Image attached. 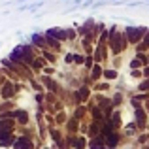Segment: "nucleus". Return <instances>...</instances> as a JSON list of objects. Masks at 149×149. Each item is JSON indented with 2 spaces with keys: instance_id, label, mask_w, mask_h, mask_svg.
<instances>
[{
  "instance_id": "7c9ffc66",
  "label": "nucleus",
  "mask_w": 149,
  "mask_h": 149,
  "mask_svg": "<svg viewBox=\"0 0 149 149\" xmlns=\"http://www.w3.org/2000/svg\"><path fill=\"white\" fill-rule=\"evenodd\" d=\"M62 121H64V113H57V123H62Z\"/></svg>"
},
{
  "instance_id": "412c9836",
  "label": "nucleus",
  "mask_w": 149,
  "mask_h": 149,
  "mask_svg": "<svg viewBox=\"0 0 149 149\" xmlns=\"http://www.w3.org/2000/svg\"><path fill=\"white\" fill-rule=\"evenodd\" d=\"M66 36H68V40H74L77 36V30L76 29H66Z\"/></svg>"
},
{
  "instance_id": "f257e3e1",
  "label": "nucleus",
  "mask_w": 149,
  "mask_h": 149,
  "mask_svg": "<svg viewBox=\"0 0 149 149\" xmlns=\"http://www.w3.org/2000/svg\"><path fill=\"white\" fill-rule=\"evenodd\" d=\"M32 47L34 45H23L19 44L17 47H13V51L10 53V58L13 62H17V64H23V66H30L34 61V53H32Z\"/></svg>"
},
{
  "instance_id": "423d86ee",
  "label": "nucleus",
  "mask_w": 149,
  "mask_h": 149,
  "mask_svg": "<svg viewBox=\"0 0 149 149\" xmlns=\"http://www.w3.org/2000/svg\"><path fill=\"white\" fill-rule=\"evenodd\" d=\"M13 149H32V142H30V138H26V136H21V138L15 140Z\"/></svg>"
},
{
  "instance_id": "20e7f679",
  "label": "nucleus",
  "mask_w": 149,
  "mask_h": 149,
  "mask_svg": "<svg viewBox=\"0 0 149 149\" xmlns=\"http://www.w3.org/2000/svg\"><path fill=\"white\" fill-rule=\"evenodd\" d=\"M45 32H47L49 36L61 40V42H66V40H68V36H66V29H61V26H51V29H47Z\"/></svg>"
},
{
  "instance_id": "72a5a7b5",
  "label": "nucleus",
  "mask_w": 149,
  "mask_h": 149,
  "mask_svg": "<svg viewBox=\"0 0 149 149\" xmlns=\"http://www.w3.org/2000/svg\"><path fill=\"white\" fill-rule=\"evenodd\" d=\"M147 57H149V53H147Z\"/></svg>"
},
{
  "instance_id": "ddd939ff",
  "label": "nucleus",
  "mask_w": 149,
  "mask_h": 149,
  "mask_svg": "<svg viewBox=\"0 0 149 149\" xmlns=\"http://www.w3.org/2000/svg\"><path fill=\"white\" fill-rule=\"evenodd\" d=\"M104 140H106V146H108V147H115V146H117V142H119V136H117L115 132H111V134L106 136Z\"/></svg>"
},
{
  "instance_id": "bb28decb",
  "label": "nucleus",
  "mask_w": 149,
  "mask_h": 149,
  "mask_svg": "<svg viewBox=\"0 0 149 149\" xmlns=\"http://www.w3.org/2000/svg\"><path fill=\"white\" fill-rule=\"evenodd\" d=\"M64 61H66V64H74V53H68L64 57Z\"/></svg>"
},
{
  "instance_id": "f8f14e48",
  "label": "nucleus",
  "mask_w": 149,
  "mask_h": 149,
  "mask_svg": "<svg viewBox=\"0 0 149 149\" xmlns=\"http://www.w3.org/2000/svg\"><path fill=\"white\" fill-rule=\"evenodd\" d=\"M70 143H72L76 149H83L85 146H87V142H85L83 136H76V138H70Z\"/></svg>"
},
{
  "instance_id": "2f4dec72",
  "label": "nucleus",
  "mask_w": 149,
  "mask_h": 149,
  "mask_svg": "<svg viewBox=\"0 0 149 149\" xmlns=\"http://www.w3.org/2000/svg\"><path fill=\"white\" fill-rule=\"evenodd\" d=\"M96 89H100V91H106V89H109V85H108V83H100Z\"/></svg>"
},
{
  "instance_id": "b1692460",
  "label": "nucleus",
  "mask_w": 149,
  "mask_h": 149,
  "mask_svg": "<svg viewBox=\"0 0 149 149\" xmlns=\"http://www.w3.org/2000/svg\"><path fill=\"white\" fill-rule=\"evenodd\" d=\"M121 102H123V95H119V93H117V95L113 96V106H115V108H117V106H119Z\"/></svg>"
},
{
  "instance_id": "1a4fd4ad",
  "label": "nucleus",
  "mask_w": 149,
  "mask_h": 149,
  "mask_svg": "<svg viewBox=\"0 0 149 149\" xmlns=\"http://www.w3.org/2000/svg\"><path fill=\"white\" fill-rule=\"evenodd\" d=\"M44 36H45V42H47V47H49L51 51H61V44H62L61 40H57V38L49 36L47 32H44Z\"/></svg>"
},
{
  "instance_id": "0eeeda50",
  "label": "nucleus",
  "mask_w": 149,
  "mask_h": 149,
  "mask_svg": "<svg viewBox=\"0 0 149 149\" xmlns=\"http://www.w3.org/2000/svg\"><path fill=\"white\" fill-rule=\"evenodd\" d=\"M15 85L13 83H4V87H2V91H0V96H2L4 100H10L11 96H13V93H15Z\"/></svg>"
},
{
  "instance_id": "a211bd4d",
  "label": "nucleus",
  "mask_w": 149,
  "mask_h": 149,
  "mask_svg": "<svg viewBox=\"0 0 149 149\" xmlns=\"http://www.w3.org/2000/svg\"><path fill=\"white\" fill-rule=\"evenodd\" d=\"M42 57H45L49 62H55V58H57L53 53H49V49H44V51H42Z\"/></svg>"
},
{
  "instance_id": "39448f33",
  "label": "nucleus",
  "mask_w": 149,
  "mask_h": 149,
  "mask_svg": "<svg viewBox=\"0 0 149 149\" xmlns=\"http://www.w3.org/2000/svg\"><path fill=\"white\" fill-rule=\"evenodd\" d=\"M95 19H87V21L83 23V25H79L77 26V32L81 34V36H89V34L93 32V29H95Z\"/></svg>"
},
{
  "instance_id": "393cba45",
  "label": "nucleus",
  "mask_w": 149,
  "mask_h": 149,
  "mask_svg": "<svg viewBox=\"0 0 149 149\" xmlns=\"http://www.w3.org/2000/svg\"><path fill=\"white\" fill-rule=\"evenodd\" d=\"M130 104H132V108H134V109H140V108H142V104H140V100H138V98H134V96H132Z\"/></svg>"
},
{
  "instance_id": "5701e85b",
  "label": "nucleus",
  "mask_w": 149,
  "mask_h": 149,
  "mask_svg": "<svg viewBox=\"0 0 149 149\" xmlns=\"http://www.w3.org/2000/svg\"><path fill=\"white\" fill-rule=\"evenodd\" d=\"M10 108H13V102H10V100H8V102H4V104L0 106V111H8Z\"/></svg>"
},
{
  "instance_id": "c756f323",
  "label": "nucleus",
  "mask_w": 149,
  "mask_h": 149,
  "mask_svg": "<svg viewBox=\"0 0 149 149\" xmlns=\"http://www.w3.org/2000/svg\"><path fill=\"white\" fill-rule=\"evenodd\" d=\"M142 72H143V77H149V64L143 66V70H142Z\"/></svg>"
},
{
  "instance_id": "9d476101",
  "label": "nucleus",
  "mask_w": 149,
  "mask_h": 149,
  "mask_svg": "<svg viewBox=\"0 0 149 149\" xmlns=\"http://www.w3.org/2000/svg\"><path fill=\"white\" fill-rule=\"evenodd\" d=\"M134 117H136V123H138L140 128L146 127V121H147V115H146V109L140 108V109H134Z\"/></svg>"
},
{
  "instance_id": "4be33fe9",
  "label": "nucleus",
  "mask_w": 149,
  "mask_h": 149,
  "mask_svg": "<svg viewBox=\"0 0 149 149\" xmlns=\"http://www.w3.org/2000/svg\"><path fill=\"white\" fill-rule=\"evenodd\" d=\"M130 77H136V79H138V77H143V72H142V70H138V68L130 70Z\"/></svg>"
},
{
  "instance_id": "a878e982",
  "label": "nucleus",
  "mask_w": 149,
  "mask_h": 149,
  "mask_svg": "<svg viewBox=\"0 0 149 149\" xmlns=\"http://www.w3.org/2000/svg\"><path fill=\"white\" fill-rule=\"evenodd\" d=\"M68 123H70V125H68L70 130H76V128H77V119H70Z\"/></svg>"
},
{
  "instance_id": "7ed1b4c3",
  "label": "nucleus",
  "mask_w": 149,
  "mask_h": 149,
  "mask_svg": "<svg viewBox=\"0 0 149 149\" xmlns=\"http://www.w3.org/2000/svg\"><path fill=\"white\" fill-rule=\"evenodd\" d=\"M30 44H32L34 47H40L42 51H44V49H49L47 47V42H45L44 32H34V34H30Z\"/></svg>"
},
{
  "instance_id": "cd10ccee",
  "label": "nucleus",
  "mask_w": 149,
  "mask_h": 149,
  "mask_svg": "<svg viewBox=\"0 0 149 149\" xmlns=\"http://www.w3.org/2000/svg\"><path fill=\"white\" fill-rule=\"evenodd\" d=\"M119 66H121V57H117V58H113V68H119Z\"/></svg>"
},
{
  "instance_id": "dca6fc26",
  "label": "nucleus",
  "mask_w": 149,
  "mask_h": 149,
  "mask_svg": "<svg viewBox=\"0 0 149 149\" xmlns=\"http://www.w3.org/2000/svg\"><path fill=\"white\" fill-rule=\"evenodd\" d=\"M11 132L10 128H0V142H8V138H11Z\"/></svg>"
},
{
  "instance_id": "473e14b6",
  "label": "nucleus",
  "mask_w": 149,
  "mask_h": 149,
  "mask_svg": "<svg viewBox=\"0 0 149 149\" xmlns=\"http://www.w3.org/2000/svg\"><path fill=\"white\" fill-rule=\"evenodd\" d=\"M36 100H38V102L42 104V102H44V95H38V96H36Z\"/></svg>"
},
{
  "instance_id": "aec40b11",
  "label": "nucleus",
  "mask_w": 149,
  "mask_h": 149,
  "mask_svg": "<svg viewBox=\"0 0 149 149\" xmlns=\"http://www.w3.org/2000/svg\"><path fill=\"white\" fill-rule=\"evenodd\" d=\"M74 64H85V57L83 55H76L74 53Z\"/></svg>"
},
{
  "instance_id": "9b49d317",
  "label": "nucleus",
  "mask_w": 149,
  "mask_h": 149,
  "mask_svg": "<svg viewBox=\"0 0 149 149\" xmlns=\"http://www.w3.org/2000/svg\"><path fill=\"white\" fill-rule=\"evenodd\" d=\"M91 77H93L95 81H98L100 77H104V70H102V66L98 64V62H96V64L91 68Z\"/></svg>"
},
{
  "instance_id": "4468645a",
  "label": "nucleus",
  "mask_w": 149,
  "mask_h": 149,
  "mask_svg": "<svg viewBox=\"0 0 149 149\" xmlns=\"http://www.w3.org/2000/svg\"><path fill=\"white\" fill-rule=\"evenodd\" d=\"M104 77L108 81H113V79H117L119 77V72H117L115 68H109V70H104Z\"/></svg>"
},
{
  "instance_id": "6e6552de",
  "label": "nucleus",
  "mask_w": 149,
  "mask_h": 149,
  "mask_svg": "<svg viewBox=\"0 0 149 149\" xmlns=\"http://www.w3.org/2000/svg\"><path fill=\"white\" fill-rule=\"evenodd\" d=\"M13 115H15V119H17L19 125H26V123H29V119H30V117H29V111H26V109H21V108H19V109H13Z\"/></svg>"
},
{
  "instance_id": "2eb2a0df",
  "label": "nucleus",
  "mask_w": 149,
  "mask_h": 149,
  "mask_svg": "<svg viewBox=\"0 0 149 149\" xmlns=\"http://www.w3.org/2000/svg\"><path fill=\"white\" fill-rule=\"evenodd\" d=\"M109 121H111V125L113 127H121V111H113L111 113V117H109Z\"/></svg>"
},
{
  "instance_id": "c85d7f7f",
  "label": "nucleus",
  "mask_w": 149,
  "mask_h": 149,
  "mask_svg": "<svg viewBox=\"0 0 149 149\" xmlns=\"http://www.w3.org/2000/svg\"><path fill=\"white\" fill-rule=\"evenodd\" d=\"M147 140H149V134H142V136L138 138V142H140V143H143V142H147Z\"/></svg>"
},
{
  "instance_id": "6ab92c4d",
  "label": "nucleus",
  "mask_w": 149,
  "mask_h": 149,
  "mask_svg": "<svg viewBox=\"0 0 149 149\" xmlns=\"http://www.w3.org/2000/svg\"><path fill=\"white\" fill-rule=\"evenodd\" d=\"M138 89H140V91H142V93H146V91H149V77H146V79H143L142 83L138 85Z\"/></svg>"
},
{
  "instance_id": "f03ea898",
  "label": "nucleus",
  "mask_w": 149,
  "mask_h": 149,
  "mask_svg": "<svg viewBox=\"0 0 149 149\" xmlns=\"http://www.w3.org/2000/svg\"><path fill=\"white\" fill-rule=\"evenodd\" d=\"M147 30H149L147 26H127V29H125V34H127L130 45H136V44H140V42L146 38Z\"/></svg>"
},
{
  "instance_id": "f3484780",
  "label": "nucleus",
  "mask_w": 149,
  "mask_h": 149,
  "mask_svg": "<svg viewBox=\"0 0 149 149\" xmlns=\"http://www.w3.org/2000/svg\"><path fill=\"white\" fill-rule=\"evenodd\" d=\"M140 66H143V62L142 61H140V58H132V61H130V70H136V68H140Z\"/></svg>"
}]
</instances>
